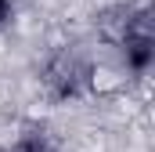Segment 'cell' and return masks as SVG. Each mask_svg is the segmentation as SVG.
I'll return each mask as SVG.
<instances>
[{"label": "cell", "mask_w": 155, "mask_h": 152, "mask_svg": "<svg viewBox=\"0 0 155 152\" xmlns=\"http://www.w3.org/2000/svg\"><path fill=\"white\" fill-rule=\"evenodd\" d=\"M47 83L54 87L58 98H76L79 91L87 87V69L79 65L76 58H58V62L47 69Z\"/></svg>", "instance_id": "6da1fadb"}, {"label": "cell", "mask_w": 155, "mask_h": 152, "mask_svg": "<svg viewBox=\"0 0 155 152\" xmlns=\"http://www.w3.org/2000/svg\"><path fill=\"white\" fill-rule=\"evenodd\" d=\"M4 152H51V149H47V141H40V138H22V141H15L11 149H4Z\"/></svg>", "instance_id": "7a4b0ae2"}, {"label": "cell", "mask_w": 155, "mask_h": 152, "mask_svg": "<svg viewBox=\"0 0 155 152\" xmlns=\"http://www.w3.org/2000/svg\"><path fill=\"white\" fill-rule=\"evenodd\" d=\"M7 11H11V0H0V22L7 18Z\"/></svg>", "instance_id": "3957f363"}]
</instances>
